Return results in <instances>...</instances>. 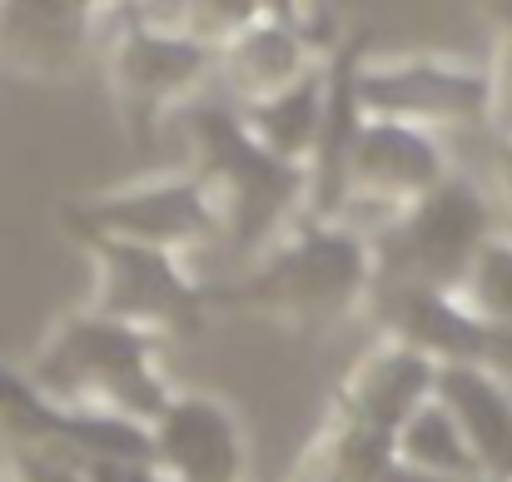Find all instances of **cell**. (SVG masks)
Here are the masks:
<instances>
[{"label":"cell","mask_w":512,"mask_h":482,"mask_svg":"<svg viewBox=\"0 0 512 482\" xmlns=\"http://www.w3.org/2000/svg\"><path fill=\"white\" fill-rule=\"evenodd\" d=\"M184 140H189V155H194V174L209 184L214 204H219V219H224V254L249 269L309 204V169L304 164H289L279 155H269L239 105H229L224 95L209 100V95H194L174 110Z\"/></svg>","instance_id":"6da1fadb"},{"label":"cell","mask_w":512,"mask_h":482,"mask_svg":"<svg viewBox=\"0 0 512 482\" xmlns=\"http://www.w3.org/2000/svg\"><path fill=\"white\" fill-rule=\"evenodd\" d=\"M373 289L368 239L339 219L299 214L239 279L209 289V304H234L289 328H329L363 309Z\"/></svg>","instance_id":"7a4b0ae2"},{"label":"cell","mask_w":512,"mask_h":482,"mask_svg":"<svg viewBox=\"0 0 512 482\" xmlns=\"http://www.w3.org/2000/svg\"><path fill=\"white\" fill-rule=\"evenodd\" d=\"M25 378L60 408L125 413L140 423H150L174 393L160 373V338L95 309L55 323Z\"/></svg>","instance_id":"3957f363"},{"label":"cell","mask_w":512,"mask_h":482,"mask_svg":"<svg viewBox=\"0 0 512 482\" xmlns=\"http://www.w3.org/2000/svg\"><path fill=\"white\" fill-rule=\"evenodd\" d=\"M493 234H498V214L483 184L453 164L443 184H433L423 199H413L383 229L368 234L373 284H428L458 294L478 249Z\"/></svg>","instance_id":"277c9868"},{"label":"cell","mask_w":512,"mask_h":482,"mask_svg":"<svg viewBox=\"0 0 512 482\" xmlns=\"http://www.w3.org/2000/svg\"><path fill=\"white\" fill-rule=\"evenodd\" d=\"M60 219L75 239H125V244H150L179 259L224 239L219 204L194 169H174V174H155L110 194L75 199L60 209Z\"/></svg>","instance_id":"5b68a950"},{"label":"cell","mask_w":512,"mask_h":482,"mask_svg":"<svg viewBox=\"0 0 512 482\" xmlns=\"http://www.w3.org/2000/svg\"><path fill=\"white\" fill-rule=\"evenodd\" d=\"M105 85L120 105V120L135 145H150L160 120L174 115L184 100H194L214 80V50L189 40L184 30L145 25L130 15L105 20Z\"/></svg>","instance_id":"8992f818"},{"label":"cell","mask_w":512,"mask_h":482,"mask_svg":"<svg viewBox=\"0 0 512 482\" xmlns=\"http://www.w3.org/2000/svg\"><path fill=\"white\" fill-rule=\"evenodd\" d=\"M95 264V294L90 309L130 328H145L155 338L199 333L209 319V289L184 269L179 254L125 244V239H80Z\"/></svg>","instance_id":"52a82bcc"},{"label":"cell","mask_w":512,"mask_h":482,"mask_svg":"<svg viewBox=\"0 0 512 482\" xmlns=\"http://www.w3.org/2000/svg\"><path fill=\"white\" fill-rule=\"evenodd\" d=\"M448 174H453V160H448L443 135L423 125L368 115L348 150V194H343L339 224L368 239L373 229H383L398 209L423 199Z\"/></svg>","instance_id":"ba28073f"},{"label":"cell","mask_w":512,"mask_h":482,"mask_svg":"<svg viewBox=\"0 0 512 482\" xmlns=\"http://www.w3.org/2000/svg\"><path fill=\"white\" fill-rule=\"evenodd\" d=\"M358 100L378 120L443 130L488 125V60L458 55H368L358 75Z\"/></svg>","instance_id":"9c48e42d"},{"label":"cell","mask_w":512,"mask_h":482,"mask_svg":"<svg viewBox=\"0 0 512 482\" xmlns=\"http://www.w3.org/2000/svg\"><path fill=\"white\" fill-rule=\"evenodd\" d=\"M150 463L165 482H244L249 443L239 413L214 393H170L150 418Z\"/></svg>","instance_id":"30bf717a"},{"label":"cell","mask_w":512,"mask_h":482,"mask_svg":"<svg viewBox=\"0 0 512 482\" xmlns=\"http://www.w3.org/2000/svg\"><path fill=\"white\" fill-rule=\"evenodd\" d=\"M373 55V30L353 25L348 35L334 40V50L324 55V120H319V140L309 155V219H339L343 194H348V150L368 120L363 100H358V75L363 60Z\"/></svg>","instance_id":"8fae6325"},{"label":"cell","mask_w":512,"mask_h":482,"mask_svg":"<svg viewBox=\"0 0 512 482\" xmlns=\"http://www.w3.org/2000/svg\"><path fill=\"white\" fill-rule=\"evenodd\" d=\"M100 20V0H0V70L20 80H70Z\"/></svg>","instance_id":"7c38bea8"},{"label":"cell","mask_w":512,"mask_h":482,"mask_svg":"<svg viewBox=\"0 0 512 482\" xmlns=\"http://www.w3.org/2000/svg\"><path fill=\"white\" fill-rule=\"evenodd\" d=\"M363 309L378 328V338L403 343V348L433 358L438 368L483 358L488 323L473 319L458 294H443V289H428V284H373Z\"/></svg>","instance_id":"4fadbf2b"},{"label":"cell","mask_w":512,"mask_h":482,"mask_svg":"<svg viewBox=\"0 0 512 482\" xmlns=\"http://www.w3.org/2000/svg\"><path fill=\"white\" fill-rule=\"evenodd\" d=\"M324 65V50L314 40L309 20H259L244 35H234L229 45L214 50V85L229 105H259L279 90H289L294 80H304L309 70Z\"/></svg>","instance_id":"5bb4252c"},{"label":"cell","mask_w":512,"mask_h":482,"mask_svg":"<svg viewBox=\"0 0 512 482\" xmlns=\"http://www.w3.org/2000/svg\"><path fill=\"white\" fill-rule=\"evenodd\" d=\"M438 388V363L403 348V343H388L378 338L339 383V418L358 423V428H373L383 438H393Z\"/></svg>","instance_id":"9a60e30c"},{"label":"cell","mask_w":512,"mask_h":482,"mask_svg":"<svg viewBox=\"0 0 512 482\" xmlns=\"http://www.w3.org/2000/svg\"><path fill=\"white\" fill-rule=\"evenodd\" d=\"M433 398L463 428L478 473L488 482H512V388L478 363H443Z\"/></svg>","instance_id":"2e32d148"},{"label":"cell","mask_w":512,"mask_h":482,"mask_svg":"<svg viewBox=\"0 0 512 482\" xmlns=\"http://www.w3.org/2000/svg\"><path fill=\"white\" fill-rule=\"evenodd\" d=\"M249 135L289 164H304L314 155V140H319V120H324V65L309 70L304 80H294L289 90L259 100V105H244L239 110Z\"/></svg>","instance_id":"e0dca14e"},{"label":"cell","mask_w":512,"mask_h":482,"mask_svg":"<svg viewBox=\"0 0 512 482\" xmlns=\"http://www.w3.org/2000/svg\"><path fill=\"white\" fill-rule=\"evenodd\" d=\"M393 458L413 473H428V478H448V482H488L478 473V458L463 438V428L453 423V413L428 398L398 433H393Z\"/></svg>","instance_id":"ac0fdd59"},{"label":"cell","mask_w":512,"mask_h":482,"mask_svg":"<svg viewBox=\"0 0 512 482\" xmlns=\"http://www.w3.org/2000/svg\"><path fill=\"white\" fill-rule=\"evenodd\" d=\"M458 299H463V309L473 319H483L488 328H508L512 323V234H493L478 249Z\"/></svg>","instance_id":"d6986e66"},{"label":"cell","mask_w":512,"mask_h":482,"mask_svg":"<svg viewBox=\"0 0 512 482\" xmlns=\"http://www.w3.org/2000/svg\"><path fill=\"white\" fill-rule=\"evenodd\" d=\"M259 20H264L259 0H179V30L209 50L229 45L234 35H244Z\"/></svg>","instance_id":"ffe728a7"},{"label":"cell","mask_w":512,"mask_h":482,"mask_svg":"<svg viewBox=\"0 0 512 482\" xmlns=\"http://www.w3.org/2000/svg\"><path fill=\"white\" fill-rule=\"evenodd\" d=\"M483 135H488V130H483ZM473 179L483 184V194H488V204H493V214H498V234H512V140L488 135Z\"/></svg>","instance_id":"44dd1931"},{"label":"cell","mask_w":512,"mask_h":482,"mask_svg":"<svg viewBox=\"0 0 512 482\" xmlns=\"http://www.w3.org/2000/svg\"><path fill=\"white\" fill-rule=\"evenodd\" d=\"M488 135L512 140V40H493L488 55Z\"/></svg>","instance_id":"7402d4cb"},{"label":"cell","mask_w":512,"mask_h":482,"mask_svg":"<svg viewBox=\"0 0 512 482\" xmlns=\"http://www.w3.org/2000/svg\"><path fill=\"white\" fill-rule=\"evenodd\" d=\"M80 482H165L145 458H85L75 463Z\"/></svg>","instance_id":"603a6c76"},{"label":"cell","mask_w":512,"mask_h":482,"mask_svg":"<svg viewBox=\"0 0 512 482\" xmlns=\"http://www.w3.org/2000/svg\"><path fill=\"white\" fill-rule=\"evenodd\" d=\"M478 368H488L498 383H508V388H512V323H508V328H488Z\"/></svg>","instance_id":"cb8c5ba5"},{"label":"cell","mask_w":512,"mask_h":482,"mask_svg":"<svg viewBox=\"0 0 512 482\" xmlns=\"http://www.w3.org/2000/svg\"><path fill=\"white\" fill-rule=\"evenodd\" d=\"M483 10V20L498 30V40H512V0H473Z\"/></svg>","instance_id":"d4e9b609"},{"label":"cell","mask_w":512,"mask_h":482,"mask_svg":"<svg viewBox=\"0 0 512 482\" xmlns=\"http://www.w3.org/2000/svg\"><path fill=\"white\" fill-rule=\"evenodd\" d=\"M269 20H309V0H259Z\"/></svg>","instance_id":"484cf974"}]
</instances>
